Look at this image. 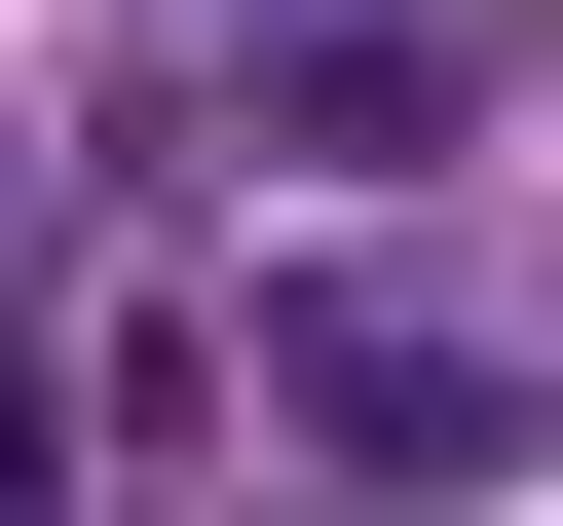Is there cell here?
Here are the masks:
<instances>
[{
	"label": "cell",
	"instance_id": "cell-1",
	"mask_svg": "<svg viewBox=\"0 0 563 526\" xmlns=\"http://www.w3.org/2000/svg\"><path fill=\"white\" fill-rule=\"evenodd\" d=\"M225 113H263V188H413V151L526 113V39L488 0H301V39H225Z\"/></svg>",
	"mask_w": 563,
	"mask_h": 526
},
{
	"label": "cell",
	"instance_id": "cell-2",
	"mask_svg": "<svg viewBox=\"0 0 563 526\" xmlns=\"http://www.w3.org/2000/svg\"><path fill=\"white\" fill-rule=\"evenodd\" d=\"M263 414H301L339 489H488V451H526V376L413 339V302H263Z\"/></svg>",
	"mask_w": 563,
	"mask_h": 526
}]
</instances>
